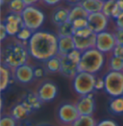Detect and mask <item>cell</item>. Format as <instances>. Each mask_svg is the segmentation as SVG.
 Here are the masks:
<instances>
[{"mask_svg": "<svg viewBox=\"0 0 123 126\" xmlns=\"http://www.w3.org/2000/svg\"><path fill=\"white\" fill-rule=\"evenodd\" d=\"M59 37L48 31H36L28 41L27 46L30 56L40 62H44L58 54Z\"/></svg>", "mask_w": 123, "mask_h": 126, "instance_id": "cell-1", "label": "cell"}, {"mask_svg": "<svg viewBox=\"0 0 123 126\" xmlns=\"http://www.w3.org/2000/svg\"><path fill=\"white\" fill-rule=\"evenodd\" d=\"M29 56L27 42H21L16 37L7 41L6 44L2 43L1 63L8 65L12 70L27 63Z\"/></svg>", "mask_w": 123, "mask_h": 126, "instance_id": "cell-2", "label": "cell"}, {"mask_svg": "<svg viewBox=\"0 0 123 126\" xmlns=\"http://www.w3.org/2000/svg\"><path fill=\"white\" fill-rule=\"evenodd\" d=\"M105 63V56L96 47L83 51L79 63V71H87L96 74L102 69Z\"/></svg>", "mask_w": 123, "mask_h": 126, "instance_id": "cell-3", "label": "cell"}, {"mask_svg": "<svg viewBox=\"0 0 123 126\" xmlns=\"http://www.w3.org/2000/svg\"><path fill=\"white\" fill-rule=\"evenodd\" d=\"M72 80L73 90L77 94H89L93 93V91L95 90V74L87 71H78V73L75 75Z\"/></svg>", "mask_w": 123, "mask_h": 126, "instance_id": "cell-4", "label": "cell"}, {"mask_svg": "<svg viewBox=\"0 0 123 126\" xmlns=\"http://www.w3.org/2000/svg\"><path fill=\"white\" fill-rule=\"evenodd\" d=\"M104 81L106 94L112 97L123 95V71L109 70L104 77Z\"/></svg>", "mask_w": 123, "mask_h": 126, "instance_id": "cell-5", "label": "cell"}, {"mask_svg": "<svg viewBox=\"0 0 123 126\" xmlns=\"http://www.w3.org/2000/svg\"><path fill=\"white\" fill-rule=\"evenodd\" d=\"M21 16L24 25L34 32L38 31L41 28L45 19L43 12L34 5L26 6L24 11L21 13Z\"/></svg>", "mask_w": 123, "mask_h": 126, "instance_id": "cell-6", "label": "cell"}, {"mask_svg": "<svg viewBox=\"0 0 123 126\" xmlns=\"http://www.w3.org/2000/svg\"><path fill=\"white\" fill-rule=\"evenodd\" d=\"M79 116L80 114L78 112L76 103L63 102L57 110V119L59 123L62 125H73Z\"/></svg>", "mask_w": 123, "mask_h": 126, "instance_id": "cell-7", "label": "cell"}, {"mask_svg": "<svg viewBox=\"0 0 123 126\" xmlns=\"http://www.w3.org/2000/svg\"><path fill=\"white\" fill-rule=\"evenodd\" d=\"M117 44L113 32L102 31L96 34V45L95 47L104 54L113 52L115 45Z\"/></svg>", "mask_w": 123, "mask_h": 126, "instance_id": "cell-8", "label": "cell"}, {"mask_svg": "<svg viewBox=\"0 0 123 126\" xmlns=\"http://www.w3.org/2000/svg\"><path fill=\"white\" fill-rule=\"evenodd\" d=\"M37 95L42 103H48L53 101L58 94V86L53 81L46 79L39 85L37 90Z\"/></svg>", "mask_w": 123, "mask_h": 126, "instance_id": "cell-9", "label": "cell"}, {"mask_svg": "<svg viewBox=\"0 0 123 126\" xmlns=\"http://www.w3.org/2000/svg\"><path fill=\"white\" fill-rule=\"evenodd\" d=\"M13 78L20 84L26 85L32 83L36 78L34 74V67L33 65L25 63L17 66L15 69L13 70Z\"/></svg>", "mask_w": 123, "mask_h": 126, "instance_id": "cell-10", "label": "cell"}, {"mask_svg": "<svg viewBox=\"0 0 123 126\" xmlns=\"http://www.w3.org/2000/svg\"><path fill=\"white\" fill-rule=\"evenodd\" d=\"M109 20H110V18L103 12L92 13L88 16L89 27L96 34L105 31L107 29V27L109 25Z\"/></svg>", "mask_w": 123, "mask_h": 126, "instance_id": "cell-11", "label": "cell"}, {"mask_svg": "<svg viewBox=\"0 0 123 126\" xmlns=\"http://www.w3.org/2000/svg\"><path fill=\"white\" fill-rule=\"evenodd\" d=\"M5 23L6 29L8 32V35L11 37L16 36V34L19 32L22 27H24V22L22 19L21 14H16V13H10L7 15V16L2 19Z\"/></svg>", "mask_w": 123, "mask_h": 126, "instance_id": "cell-12", "label": "cell"}, {"mask_svg": "<svg viewBox=\"0 0 123 126\" xmlns=\"http://www.w3.org/2000/svg\"><path fill=\"white\" fill-rule=\"evenodd\" d=\"M76 106L80 115H92L95 110V101L92 93L80 95V98L76 102Z\"/></svg>", "mask_w": 123, "mask_h": 126, "instance_id": "cell-13", "label": "cell"}, {"mask_svg": "<svg viewBox=\"0 0 123 126\" xmlns=\"http://www.w3.org/2000/svg\"><path fill=\"white\" fill-rule=\"evenodd\" d=\"M79 71V63L74 62L71 60L67 55L62 56V67L60 73L68 78V79H73L75 75Z\"/></svg>", "mask_w": 123, "mask_h": 126, "instance_id": "cell-14", "label": "cell"}, {"mask_svg": "<svg viewBox=\"0 0 123 126\" xmlns=\"http://www.w3.org/2000/svg\"><path fill=\"white\" fill-rule=\"evenodd\" d=\"M34 111V109L29 105V103L22 97L20 102L15 104L11 110V115L14 116L17 121L26 118Z\"/></svg>", "mask_w": 123, "mask_h": 126, "instance_id": "cell-15", "label": "cell"}, {"mask_svg": "<svg viewBox=\"0 0 123 126\" xmlns=\"http://www.w3.org/2000/svg\"><path fill=\"white\" fill-rule=\"evenodd\" d=\"M74 42H75V47L76 49L80 51H86L90 48L95 47L96 45V33H93L89 37H78V36H73Z\"/></svg>", "mask_w": 123, "mask_h": 126, "instance_id": "cell-16", "label": "cell"}, {"mask_svg": "<svg viewBox=\"0 0 123 126\" xmlns=\"http://www.w3.org/2000/svg\"><path fill=\"white\" fill-rule=\"evenodd\" d=\"M42 64L46 70L47 74H56L61 72L62 67V56L56 54L46 61L42 62Z\"/></svg>", "mask_w": 123, "mask_h": 126, "instance_id": "cell-17", "label": "cell"}, {"mask_svg": "<svg viewBox=\"0 0 123 126\" xmlns=\"http://www.w3.org/2000/svg\"><path fill=\"white\" fill-rule=\"evenodd\" d=\"M75 42L73 36H67V37H59L58 41V54L63 56L75 49Z\"/></svg>", "mask_w": 123, "mask_h": 126, "instance_id": "cell-18", "label": "cell"}, {"mask_svg": "<svg viewBox=\"0 0 123 126\" xmlns=\"http://www.w3.org/2000/svg\"><path fill=\"white\" fill-rule=\"evenodd\" d=\"M102 12L110 19H114L122 13L118 6L117 0H105Z\"/></svg>", "mask_w": 123, "mask_h": 126, "instance_id": "cell-19", "label": "cell"}, {"mask_svg": "<svg viewBox=\"0 0 123 126\" xmlns=\"http://www.w3.org/2000/svg\"><path fill=\"white\" fill-rule=\"evenodd\" d=\"M69 11L70 9L65 8V7H58L55 10L53 11L51 16V20L52 22L56 25L59 26L60 24L68 21V17H69Z\"/></svg>", "mask_w": 123, "mask_h": 126, "instance_id": "cell-20", "label": "cell"}, {"mask_svg": "<svg viewBox=\"0 0 123 126\" xmlns=\"http://www.w3.org/2000/svg\"><path fill=\"white\" fill-rule=\"evenodd\" d=\"M0 74H1V92H4L6 89H8V87L12 82V77H14L13 70L5 63H1Z\"/></svg>", "mask_w": 123, "mask_h": 126, "instance_id": "cell-21", "label": "cell"}, {"mask_svg": "<svg viewBox=\"0 0 123 126\" xmlns=\"http://www.w3.org/2000/svg\"><path fill=\"white\" fill-rule=\"evenodd\" d=\"M80 4L89 14H92V13L102 12L104 0H82Z\"/></svg>", "mask_w": 123, "mask_h": 126, "instance_id": "cell-22", "label": "cell"}, {"mask_svg": "<svg viewBox=\"0 0 123 126\" xmlns=\"http://www.w3.org/2000/svg\"><path fill=\"white\" fill-rule=\"evenodd\" d=\"M89 13L86 11V9L83 7L81 4H76V5H73L70 11H69V17H68V21L72 22L75 19H78V18H88L89 16Z\"/></svg>", "mask_w": 123, "mask_h": 126, "instance_id": "cell-23", "label": "cell"}, {"mask_svg": "<svg viewBox=\"0 0 123 126\" xmlns=\"http://www.w3.org/2000/svg\"><path fill=\"white\" fill-rule=\"evenodd\" d=\"M109 109L113 115L123 114V95L113 97L109 102Z\"/></svg>", "mask_w": 123, "mask_h": 126, "instance_id": "cell-24", "label": "cell"}, {"mask_svg": "<svg viewBox=\"0 0 123 126\" xmlns=\"http://www.w3.org/2000/svg\"><path fill=\"white\" fill-rule=\"evenodd\" d=\"M74 27L70 21H66L57 26V34L58 37H67V36H73L74 35Z\"/></svg>", "mask_w": 123, "mask_h": 126, "instance_id": "cell-25", "label": "cell"}, {"mask_svg": "<svg viewBox=\"0 0 123 126\" xmlns=\"http://www.w3.org/2000/svg\"><path fill=\"white\" fill-rule=\"evenodd\" d=\"M111 57L108 61V68L109 70H117L123 71V60L114 56L113 53H110Z\"/></svg>", "mask_w": 123, "mask_h": 126, "instance_id": "cell-26", "label": "cell"}, {"mask_svg": "<svg viewBox=\"0 0 123 126\" xmlns=\"http://www.w3.org/2000/svg\"><path fill=\"white\" fill-rule=\"evenodd\" d=\"M97 124L95 119L93 118L92 115H80L79 117L75 120L73 123V126H95Z\"/></svg>", "mask_w": 123, "mask_h": 126, "instance_id": "cell-27", "label": "cell"}, {"mask_svg": "<svg viewBox=\"0 0 123 126\" xmlns=\"http://www.w3.org/2000/svg\"><path fill=\"white\" fill-rule=\"evenodd\" d=\"M23 98L29 103V105L34 110L40 109L41 107V105L43 104L41 101V99L39 98V96L37 95V94H34V93H28L25 96H23Z\"/></svg>", "mask_w": 123, "mask_h": 126, "instance_id": "cell-28", "label": "cell"}, {"mask_svg": "<svg viewBox=\"0 0 123 126\" xmlns=\"http://www.w3.org/2000/svg\"><path fill=\"white\" fill-rule=\"evenodd\" d=\"M8 7L10 13L21 14L26 8V4L23 0H10L8 3Z\"/></svg>", "mask_w": 123, "mask_h": 126, "instance_id": "cell-29", "label": "cell"}, {"mask_svg": "<svg viewBox=\"0 0 123 126\" xmlns=\"http://www.w3.org/2000/svg\"><path fill=\"white\" fill-rule=\"evenodd\" d=\"M33 33H34V31H32L28 27L24 26V27H22L20 30H19V32L16 34L15 37H16L19 41H21V42H24L28 43V41L31 39Z\"/></svg>", "mask_w": 123, "mask_h": 126, "instance_id": "cell-30", "label": "cell"}, {"mask_svg": "<svg viewBox=\"0 0 123 126\" xmlns=\"http://www.w3.org/2000/svg\"><path fill=\"white\" fill-rule=\"evenodd\" d=\"M17 124V120L12 115H4L2 114L0 119L1 126H15Z\"/></svg>", "mask_w": 123, "mask_h": 126, "instance_id": "cell-31", "label": "cell"}, {"mask_svg": "<svg viewBox=\"0 0 123 126\" xmlns=\"http://www.w3.org/2000/svg\"><path fill=\"white\" fill-rule=\"evenodd\" d=\"M34 67V74H35V78L36 79H41V78H44L47 72L43 66V64L41 65H33Z\"/></svg>", "mask_w": 123, "mask_h": 126, "instance_id": "cell-32", "label": "cell"}, {"mask_svg": "<svg viewBox=\"0 0 123 126\" xmlns=\"http://www.w3.org/2000/svg\"><path fill=\"white\" fill-rule=\"evenodd\" d=\"M94 32L92 31V29L88 26V27H85V28H81V29H76L74 31V35L73 36H78V37H89L91 36L92 34H93Z\"/></svg>", "mask_w": 123, "mask_h": 126, "instance_id": "cell-33", "label": "cell"}, {"mask_svg": "<svg viewBox=\"0 0 123 126\" xmlns=\"http://www.w3.org/2000/svg\"><path fill=\"white\" fill-rule=\"evenodd\" d=\"M72 24H73V27L74 29H81V28H85V27H88L89 26V21L88 18H78V19H75V20L72 21Z\"/></svg>", "mask_w": 123, "mask_h": 126, "instance_id": "cell-34", "label": "cell"}, {"mask_svg": "<svg viewBox=\"0 0 123 126\" xmlns=\"http://www.w3.org/2000/svg\"><path fill=\"white\" fill-rule=\"evenodd\" d=\"M8 32H7V29H6V26H5V23L4 21H1V24H0V40H1V42H5V40L8 38Z\"/></svg>", "mask_w": 123, "mask_h": 126, "instance_id": "cell-35", "label": "cell"}, {"mask_svg": "<svg viewBox=\"0 0 123 126\" xmlns=\"http://www.w3.org/2000/svg\"><path fill=\"white\" fill-rule=\"evenodd\" d=\"M113 34H114V36H115L116 42H117L118 44H122L123 45V29L114 28Z\"/></svg>", "mask_w": 123, "mask_h": 126, "instance_id": "cell-36", "label": "cell"}, {"mask_svg": "<svg viewBox=\"0 0 123 126\" xmlns=\"http://www.w3.org/2000/svg\"><path fill=\"white\" fill-rule=\"evenodd\" d=\"M114 24H115V28H119V29H123V12L114 19Z\"/></svg>", "mask_w": 123, "mask_h": 126, "instance_id": "cell-37", "label": "cell"}, {"mask_svg": "<svg viewBox=\"0 0 123 126\" xmlns=\"http://www.w3.org/2000/svg\"><path fill=\"white\" fill-rule=\"evenodd\" d=\"M105 87V81L104 78H96V82H95V90L99 91V90H104Z\"/></svg>", "mask_w": 123, "mask_h": 126, "instance_id": "cell-38", "label": "cell"}, {"mask_svg": "<svg viewBox=\"0 0 123 126\" xmlns=\"http://www.w3.org/2000/svg\"><path fill=\"white\" fill-rule=\"evenodd\" d=\"M97 125L104 126V125H110V126H116L117 123L113 120H110V119H104L102 121H100L99 123H97Z\"/></svg>", "mask_w": 123, "mask_h": 126, "instance_id": "cell-39", "label": "cell"}, {"mask_svg": "<svg viewBox=\"0 0 123 126\" xmlns=\"http://www.w3.org/2000/svg\"><path fill=\"white\" fill-rule=\"evenodd\" d=\"M41 1L45 5H48V6H55L62 2V0H41Z\"/></svg>", "mask_w": 123, "mask_h": 126, "instance_id": "cell-40", "label": "cell"}, {"mask_svg": "<svg viewBox=\"0 0 123 126\" xmlns=\"http://www.w3.org/2000/svg\"><path fill=\"white\" fill-rule=\"evenodd\" d=\"M23 1H24V3L26 4V6H31V5H34V4L38 3V2L41 1V0H23Z\"/></svg>", "mask_w": 123, "mask_h": 126, "instance_id": "cell-41", "label": "cell"}, {"mask_svg": "<svg viewBox=\"0 0 123 126\" xmlns=\"http://www.w3.org/2000/svg\"><path fill=\"white\" fill-rule=\"evenodd\" d=\"M67 4H69V5H76V4H80L81 3V1L82 0H64Z\"/></svg>", "mask_w": 123, "mask_h": 126, "instance_id": "cell-42", "label": "cell"}, {"mask_svg": "<svg viewBox=\"0 0 123 126\" xmlns=\"http://www.w3.org/2000/svg\"><path fill=\"white\" fill-rule=\"evenodd\" d=\"M5 2H6V0H1V5L3 6V5L5 4Z\"/></svg>", "mask_w": 123, "mask_h": 126, "instance_id": "cell-43", "label": "cell"}, {"mask_svg": "<svg viewBox=\"0 0 123 126\" xmlns=\"http://www.w3.org/2000/svg\"><path fill=\"white\" fill-rule=\"evenodd\" d=\"M121 1H123V0H121Z\"/></svg>", "mask_w": 123, "mask_h": 126, "instance_id": "cell-44", "label": "cell"}, {"mask_svg": "<svg viewBox=\"0 0 123 126\" xmlns=\"http://www.w3.org/2000/svg\"><path fill=\"white\" fill-rule=\"evenodd\" d=\"M104 1H105V0H104Z\"/></svg>", "mask_w": 123, "mask_h": 126, "instance_id": "cell-45", "label": "cell"}]
</instances>
